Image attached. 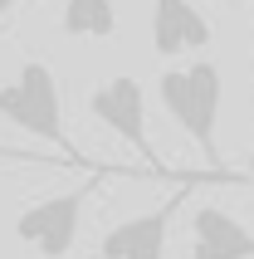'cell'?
Listing matches in <instances>:
<instances>
[{"mask_svg":"<svg viewBox=\"0 0 254 259\" xmlns=\"http://www.w3.org/2000/svg\"><path fill=\"white\" fill-rule=\"evenodd\" d=\"M215 29L191 0H152V49L156 59H176L186 49H210Z\"/></svg>","mask_w":254,"mask_h":259,"instance_id":"6","label":"cell"},{"mask_svg":"<svg viewBox=\"0 0 254 259\" xmlns=\"http://www.w3.org/2000/svg\"><path fill=\"white\" fill-rule=\"evenodd\" d=\"M15 5H20V0H0V20H5V15H10Z\"/></svg>","mask_w":254,"mask_h":259,"instance_id":"10","label":"cell"},{"mask_svg":"<svg viewBox=\"0 0 254 259\" xmlns=\"http://www.w3.org/2000/svg\"><path fill=\"white\" fill-rule=\"evenodd\" d=\"M156 93H161V108L171 113V122L200 147L205 171H225L220 142H215V132H220V98H225L220 69H215L210 59H196L186 69H166L161 83H156Z\"/></svg>","mask_w":254,"mask_h":259,"instance_id":"2","label":"cell"},{"mask_svg":"<svg viewBox=\"0 0 254 259\" xmlns=\"http://www.w3.org/2000/svg\"><path fill=\"white\" fill-rule=\"evenodd\" d=\"M244 176H249V181H254V152H249V161H244Z\"/></svg>","mask_w":254,"mask_h":259,"instance_id":"11","label":"cell"},{"mask_svg":"<svg viewBox=\"0 0 254 259\" xmlns=\"http://www.w3.org/2000/svg\"><path fill=\"white\" fill-rule=\"evenodd\" d=\"M59 29L69 39H113L117 34V5L113 0H64Z\"/></svg>","mask_w":254,"mask_h":259,"instance_id":"8","label":"cell"},{"mask_svg":"<svg viewBox=\"0 0 254 259\" xmlns=\"http://www.w3.org/2000/svg\"><path fill=\"white\" fill-rule=\"evenodd\" d=\"M88 113L147 161V176H166L161 157L152 152V137H147V93H142V83L132 78V73H117V78L98 83L93 93H88Z\"/></svg>","mask_w":254,"mask_h":259,"instance_id":"5","label":"cell"},{"mask_svg":"<svg viewBox=\"0 0 254 259\" xmlns=\"http://www.w3.org/2000/svg\"><path fill=\"white\" fill-rule=\"evenodd\" d=\"M103 176H142V171H127V166H122V171H117V166H98V171H88L73 191H59V196H49V201L25 205V210L15 215V235H20L34 254H44V259H69L73 254V240H78L83 205H88V196L103 186Z\"/></svg>","mask_w":254,"mask_h":259,"instance_id":"4","label":"cell"},{"mask_svg":"<svg viewBox=\"0 0 254 259\" xmlns=\"http://www.w3.org/2000/svg\"><path fill=\"white\" fill-rule=\"evenodd\" d=\"M0 161H5V166H44V171H64V166H73V161H64V157H44V152L5 147V142H0ZM73 171H78V166H73Z\"/></svg>","mask_w":254,"mask_h":259,"instance_id":"9","label":"cell"},{"mask_svg":"<svg viewBox=\"0 0 254 259\" xmlns=\"http://www.w3.org/2000/svg\"><path fill=\"white\" fill-rule=\"evenodd\" d=\"M191 259H254V230L220 205L191 215Z\"/></svg>","mask_w":254,"mask_h":259,"instance_id":"7","label":"cell"},{"mask_svg":"<svg viewBox=\"0 0 254 259\" xmlns=\"http://www.w3.org/2000/svg\"><path fill=\"white\" fill-rule=\"evenodd\" d=\"M210 181V186H249V176L240 171H186V181L171 191L156 210L117 220L113 230L98 240V259H166V240H171V215L191 201V186Z\"/></svg>","mask_w":254,"mask_h":259,"instance_id":"3","label":"cell"},{"mask_svg":"<svg viewBox=\"0 0 254 259\" xmlns=\"http://www.w3.org/2000/svg\"><path fill=\"white\" fill-rule=\"evenodd\" d=\"M0 117L15 122L20 132H29V137H39V142L59 147V157L73 161L78 171H98V161H88L83 152L73 147V137L64 132L59 78H54V69H49L44 59H25L10 83H0Z\"/></svg>","mask_w":254,"mask_h":259,"instance_id":"1","label":"cell"}]
</instances>
